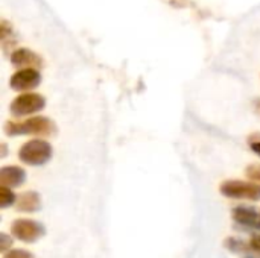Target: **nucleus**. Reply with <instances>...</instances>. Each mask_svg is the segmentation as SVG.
Here are the masks:
<instances>
[{"instance_id": "1", "label": "nucleus", "mask_w": 260, "mask_h": 258, "mask_svg": "<svg viewBox=\"0 0 260 258\" xmlns=\"http://www.w3.org/2000/svg\"><path fill=\"white\" fill-rule=\"evenodd\" d=\"M56 132V126L53 123V120H50L49 117L44 116H35V117H29L24 122H14V120H8L5 123V134L11 135V137H17V135H43V137H50Z\"/></svg>"}, {"instance_id": "2", "label": "nucleus", "mask_w": 260, "mask_h": 258, "mask_svg": "<svg viewBox=\"0 0 260 258\" xmlns=\"http://www.w3.org/2000/svg\"><path fill=\"white\" fill-rule=\"evenodd\" d=\"M53 149L49 141L41 140V138H34L26 141L20 151H18V158L21 163L27 166H43L52 158Z\"/></svg>"}, {"instance_id": "3", "label": "nucleus", "mask_w": 260, "mask_h": 258, "mask_svg": "<svg viewBox=\"0 0 260 258\" xmlns=\"http://www.w3.org/2000/svg\"><path fill=\"white\" fill-rule=\"evenodd\" d=\"M44 106H46L44 96H41L38 93L26 91L12 100L9 109H11V114L14 117H26V116H32V114L43 111Z\"/></svg>"}, {"instance_id": "4", "label": "nucleus", "mask_w": 260, "mask_h": 258, "mask_svg": "<svg viewBox=\"0 0 260 258\" xmlns=\"http://www.w3.org/2000/svg\"><path fill=\"white\" fill-rule=\"evenodd\" d=\"M221 193L230 199H247V201H260V186L257 182L245 181H224L221 184Z\"/></svg>"}, {"instance_id": "5", "label": "nucleus", "mask_w": 260, "mask_h": 258, "mask_svg": "<svg viewBox=\"0 0 260 258\" xmlns=\"http://www.w3.org/2000/svg\"><path fill=\"white\" fill-rule=\"evenodd\" d=\"M11 233L20 242L34 243L46 234V228L43 224L32 219H17L11 225Z\"/></svg>"}, {"instance_id": "6", "label": "nucleus", "mask_w": 260, "mask_h": 258, "mask_svg": "<svg viewBox=\"0 0 260 258\" xmlns=\"http://www.w3.org/2000/svg\"><path fill=\"white\" fill-rule=\"evenodd\" d=\"M40 82H41V75H40L38 68H32V67L17 70L9 79L11 88L14 91H20V93H26V91L37 88L40 85Z\"/></svg>"}, {"instance_id": "7", "label": "nucleus", "mask_w": 260, "mask_h": 258, "mask_svg": "<svg viewBox=\"0 0 260 258\" xmlns=\"http://www.w3.org/2000/svg\"><path fill=\"white\" fill-rule=\"evenodd\" d=\"M232 217L238 227H242L248 231H260V213L253 207L239 205L233 210Z\"/></svg>"}, {"instance_id": "8", "label": "nucleus", "mask_w": 260, "mask_h": 258, "mask_svg": "<svg viewBox=\"0 0 260 258\" xmlns=\"http://www.w3.org/2000/svg\"><path fill=\"white\" fill-rule=\"evenodd\" d=\"M11 62L18 68H26V67L40 68L43 65L41 56L32 52L30 49H15L11 55Z\"/></svg>"}, {"instance_id": "9", "label": "nucleus", "mask_w": 260, "mask_h": 258, "mask_svg": "<svg viewBox=\"0 0 260 258\" xmlns=\"http://www.w3.org/2000/svg\"><path fill=\"white\" fill-rule=\"evenodd\" d=\"M26 181V172L18 166H5L0 169V184L5 187H20Z\"/></svg>"}, {"instance_id": "10", "label": "nucleus", "mask_w": 260, "mask_h": 258, "mask_svg": "<svg viewBox=\"0 0 260 258\" xmlns=\"http://www.w3.org/2000/svg\"><path fill=\"white\" fill-rule=\"evenodd\" d=\"M15 207L23 213H34L41 208V196L37 192H24L17 198Z\"/></svg>"}, {"instance_id": "11", "label": "nucleus", "mask_w": 260, "mask_h": 258, "mask_svg": "<svg viewBox=\"0 0 260 258\" xmlns=\"http://www.w3.org/2000/svg\"><path fill=\"white\" fill-rule=\"evenodd\" d=\"M224 246H225L230 252H235V254H247V252L253 251L250 245H247L244 240L236 239V237H227L225 242H224Z\"/></svg>"}, {"instance_id": "12", "label": "nucleus", "mask_w": 260, "mask_h": 258, "mask_svg": "<svg viewBox=\"0 0 260 258\" xmlns=\"http://www.w3.org/2000/svg\"><path fill=\"white\" fill-rule=\"evenodd\" d=\"M17 202V198L14 195V192L11 190V187H0V208H8L12 204Z\"/></svg>"}, {"instance_id": "13", "label": "nucleus", "mask_w": 260, "mask_h": 258, "mask_svg": "<svg viewBox=\"0 0 260 258\" xmlns=\"http://www.w3.org/2000/svg\"><path fill=\"white\" fill-rule=\"evenodd\" d=\"M3 258H35L34 254H30L29 251L24 249H11L8 252H5Z\"/></svg>"}, {"instance_id": "14", "label": "nucleus", "mask_w": 260, "mask_h": 258, "mask_svg": "<svg viewBox=\"0 0 260 258\" xmlns=\"http://www.w3.org/2000/svg\"><path fill=\"white\" fill-rule=\"evenodd\" d=\"M247 176H248L251 181H254V182L260 184V166L259 164H251V166H248V169H247Z\"/></svg>"}, {"instance_id": "15", "label": "nucleus", "mask_w": 260, "mask_h": 258, "mask_svg": "<svg viewBox=\"0 0 260 258\" xmlns=\"http://www.w3.org/2000/svg\"><path fill=\"white\" fill-rule=\"evenodd\" d=\"M11 35H12V26L6 20H2V23H0V36H2V40L6 41L8 38H11Z\"/></svg>"}, {"instance_id": "16", "label": "nucleus", "mask_w": 260, "mask_h": 258, "mask_svg": "<svg viewBox=\"0 0 260 258\" xmlns=\"http://www.w3.org/2000/svg\"><path fill=\"white\" fill-rule=\"evenodd\" d=\"M248 144H250V149L260 157V134H253L248 138Z\"/></svg>"}, {"instance_id": "17", "label": "nucleus", "mask_w": 260, "mask_h": 258, "mask_svg": "<svg viewBox=\"0 0 260 258\" xmlns=\"http://www.w3.org/2000/svg\"><path fill=\"white\" fill-rule=\"evenodd\" d=\"M11 246H12V237L2 233L0 234V249H2V252H8Z\"/></svg>"}, {"instance_id": "18", "label": "nucleus", "mask_w": 260, "mask_h": 258, "mask_svg": "<svg viewBox=\"0 0 260 258\" xmlns=\"http://www.w3.org/2000/svg\"><path fill=\"white\" fill-rule=\"evenodd\" d=\"M250 246H251L253 251H256V252H259L260 254V234L253 236V239L250 240Z\"/></svg>"}, {"instance_id": "19", "label": "nucleus", "mask_w": 260, "mask_h": 258, "mask_svg": "<svg viewBox=\"0 0 260 258\" xmlns=\"http://www.w3.org/2000/svg\"><path fill=\"white\" fill-rule=\"evenodd\" d=\"M256 108H257V109H259V111H257V113H259V114H260V100H259V102H256Z\"/></svg>"}, {"instance_id": "20", "label": "nucleus", "mask_w": 260, "mask_h": 258, "mask_svg": "<svg viewBox=\"0 0 260 258\" xmlns=\"http://www.w3.org/2000/svg\"><path fill=\"white\" fill-rule=\"evenodd\" d=\"M245 258H257V257H245Z\"/></svg>"}]
</instances>
